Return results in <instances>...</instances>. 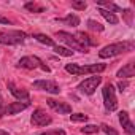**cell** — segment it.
Listing matches in <instances>:
<instances>
[{"mask_svg": "<svg viewBox=\"0 0 135 135\" xmlns=\"http://www.w3.org/2000/svg\"><path fill=\"white\" fill-rule=\"evenodd\" d=\"M135 48V43L133 41H119V43H113V45H108L105 48H102L99 51V56L102 59H107V57H114V56H119L126 51H133Z\"/></svg>", "mask_w": 135, "mask_h": 135, "instance_id": "6da1fadb", "label": "cell"}, {"mask_svg": "<svg viewBox=\"0 0 135 135\" xmlns=\"http://www.w3.org/2000/svg\"><path fill=\"white\" fill-rule=\"evenodd\" d=\"M107 69L105 64H92V65H78V64H67L65 70L72 75H91V73H100Z\"/></svg>", "mask_w": 135, "mask_h": 135, "instance_id": "7a4b0ae2", "label": "cell"}, {"mask_svg": "<svg viewBox=\"0 0 135 135\" xmlns=\"http://www.w3.org/2000/svg\"><path fill=\"white\" fill-rule=\"evenodd\" d=\"M26 38H27V33L21 30H10V32L0 30V43L2 45H19V43H24Z\"/></svg>", "mask_w": 135, "mask_h": 135, "instance_id": "3957f363", "label": "cell"}, {"mask_svg": "<svg viewBox=\"0 0 135 135\" xmlns=\"http://www.w3.org/2000/svg\"><path fill=\"white\" fill-rule=\"evenodd\" d=\"M18 67L21 69H27V70H33V69H41L45 72H51V69L43 64L37 56H26V57H21L19 62H18Z\"/></svg>", "mask_w": 135, "mask_h": 135, "instance_id": "277c9868", "label": "cell"}, {"mask_svg": "<svg viewBox=\"0 0 135 135\" xmlns=\"http://www.w3.org/2000/svg\"><path fill=\"white\" fill-rule=\"evenodd\" d=\"M102 95H103V103L105 108L108 111H114L118 108V100H116V94H114V88L113 84H105V88L102 89Z\"/></svg>", "mask_w": 135, "mask_h": 135, "instance_id": "5b68a950", "label": "cell"}, {"mask_svg": "<svg viewBox=\"0 0 135 135\" xmlns=\"http://www.w3.org/2000/svg\"><path fill=\"white\" fill-rule=\"evenodd\" d=\"M100 83H102V76H99V75L97 76H91V78H86L83 83H80L78 89H80V92H83L86 95H92Z\"/></svg>", "mask_w": 135, "mask_h": 135, "instance_id": "8992f818", "label": "cell"}, {"mask_svg": "<svg viewBox=\"0 0 135 135\" xmlns=\"http://www.w3.org/2000/svg\"><path fill=\"white\" fill-rule=\"evenodd\" d=\"M56 37L60 40V41H64L65 45H69L72 49H75V51H81V52H88V49L84 48V46H81L78 41H76V38L72 35V33H69V32H57L56 33Z\"/></svg>", "mask_w": 135, "mask_h": 135, "instance_id": "52a82bcc", "label": "cell"}, {"mask_svg": "<svg viewBox=\"0 0 135 135\" xmlns=\"http://www.w3.org/2000/svg\"><path fill=\"white\" fill-rule=\"evenodd\" d=\"M32 86H33V89L45 91V92H49V94H60V88L51 80H38V81H33Z\"/></svg>", "mask_w": 135, "mask_h": 135, "instance_id": "ba28073f", "label": "cell"}, {"mask_svg": "<svg viewBox=\"0 0 135 135\" xmlns=\"http://www.w3.org/2000/svg\"><path fill=\"white\" fill-rule=\"evenodd\" d=\"M52 122V118L41 108H37L32 114V124L37 126V127H45V126H49Z\"/></svg>", "mask_w": 135, "mask_h": 135, "instance_id": "9c48e42d", "label": "cell"}, {"mask_svg": "<svg viewBox=\"0 0 135 135\" xmlns=\"http://www.w3.org/2000/svg\"><path fill=\"white\" fill-rule=\"evenodd\" d=\"M48 107L52 108L54 111H57L59 114H69L72 113V107L69 103H65V102H59V100H54V99H48Z\"/></svg>", "mask_w": 135, "mask_h": 135, "instance_id": "30bf717a", "label": "cell"}, {"mask_svg": "<svg viewBox=\"0 0 135 135\" xmlns=\"http://www.w3.org/2000/svg\"><path fill=\"white\" fill-rule=\"evenodd\" d=\"M119 122H121L126 135H135V126H133V122L130 121V118H129V114L126 111L119 113Z\"/></svg>", "mask_w": 135, "mask_h": 135, "instance_id": "8fae6325", "label": "cell"}, {"mask_svg": "<svg viewBox=\"0 0 135 135\" xmlns=\"http://www.w3.org/2000/svg\"><path fill=\"white\" fill-rule=\"evenodd\" d=\"M8 89H10V92L19 100V102H29V91L27 89H21V88H18V86H15L13 83H8Z\"/></svg>", "mask_w": 135, "mask_h": 135, "instance_id": "7c38bea8", "label": "cell"}, {"mask_svg": "<svg viewBox=\"0 0 135 135\" xmlns=\"http://www.w3.org/2000/svg\"><path fill=\"white\" fill-rule=\"evenodd\" d=\"M75 38H76V41L81 45V46H84L86 49L89 48V46H95L97 45V40H94L91 35H88V33H84V32H78L76 35H73Z\"/></svg>", "mask_w": 135, "mask_h": 135, "instance_id": "4fadbf2b", "label": "cell"}, {"mask_svg": "<svg viewBox=\"0 0 135 135\" xmlns=\"http://www.w3.org/2000/svg\"><path fill=\"white\" fill-rule=\"evenodd\" d=\"M29 105H30V102H11L7 107V114H18L22 110L29 108Z\"/></svg>", "mask_w": 135, "mask_h": 135, "instance_id": "5bb4252c", "label": "cell"}, {"mask_svg": "<svg viewBox=\"0 0 135 135\" xmlns=\"http://www.w3.org/2000/svg\"><path fill=\"white\" fill-rule=\"evenodd\" d=\"M118 76L119 78H132V76H135V64L133 62L126 64L122 69L118 72Z\"/></svg>", "mask_w": 135, "mask_h": 135, "instance_id": "9a60e30c", "label": "cell"}, {"mask_svg": "<svg viewBox=\"0 0 135 135\" xmlns=\"http://www.w3.org/2000/svg\"><path fill=\"white\" fill-rule=\"evenodd\" d=\"M95 3H97L99 8H103V10H107V11H110L113 15L121 11V8L116 3H111V2H108V0H95Z\"/></svg>", "mask_w": 135, "mask_h": 135, "instance_id": "2e32d148", "label": "cell"}, {"mask_svg": "<svg viewBox=\"0 0 135 135\" xmlns=\"http://www.w3.org/2000/svg\"><path fill=\"white\" fill-rule=\"evenodd\" d=\"M59 22L62 24H67V26H72V27H78L80 26V18L76 15H69V16H65L62 19H57Z\"/></svg>", "mask_w": 135, "mask_h": 135, "instance_id": "e0dca14e", "label": "cell"}, {"mask_svg": "<svg viewBox=\"0 0 135 135\" xmlns=\"http://www.w3.org/2000/svg\"><path fill=\"white\" fill-rule=\"evenodd\" d=\"M33 38L37 40V41H40V43H43V45H46V46H56V43H54V40L52 38H49L48 35H45V33H33Z\"/></svg>", "mask_w": 135, "mask_h": 135, "instance_id": "ac0fdd59", "label": "cell"}, {"mask_svg": "<svg viewBox=\"0 0 135 135\" xmlns=\"http://www.w3.org/2000/svg\"><path fill=\"white\" fill-rule=\"evenodd\" d=\"M99 13H100V15H102L108 22H110V24H113V26L119 22V19H118V16H116V15H113V13H110V11H107V10H103V8H99Z\"/></svg>", "mask_w": 135, "mask_h": 135, "instance_id": "d6986e66", "label": "cell"}, {"mask_svg": "<svg viewBox=\"0 0 135 135\" xmlns=\"http://www.w3.org/2000/svg\"><path fill=\"white\" fill-rule=\"evenodd\" d=\"M24 8H26L27 11H30V13H43V11H45V8H43L41 5L35 3V2H29V3H26Z\"/></svg>", "mask_w": 135, "mask_h": 135, "instance_id": "ffe728a7", "label": "cell"}, {"mask_svg": "<svg viewBox=\"0 0 135 135\" xmlns=\"http://www.w3.org/2000/svg\"><path fill=\"white\" fill-rule=\"evenodd\" d=\"M88 27H89L91 30H94V32H103V29H105L100 22H97V21H94V19H89V21H88Z\"/></svg>", "mask_w": 135, "mask_h": 135, "instance_id": "44dd1931", "label": "cell"}, {"mask_svg": "<svg viewBox=\"0 0 135 135\" xmlns=\"http://www.w3.org/2000/svg\"><path fill=\"white\" fill-rule=\"evenodd\" d=\"M54 51H56L59 56H65V57H70V56L73 54V51H72V49L64 48V46H54Z\"/></svg>", "mask_w": 135, "mask_h": 135, "instance_id": "7402d4cb", "label": "cell"}, {"mask_svg": "<svg viewBox=\"0 0 135 135\" xmlns=\"http://www.w3.org/2000/svg\"><path fill=\"white\" fill-rule=\"evenodd\" d=\"M86 7H88V3L84 2V0H73L72 2V8L73 10H86Z\"/></svg>", "mask_w": 135, "mask_h": 135, "instance_id": "603a6c76", "label": "cell"}, {"mask_svg": "<svg viewBox=\"0 0 135 135\" xmlns=\"http://www.w3.org/2000/svg\"><path fill=\"white\" fill-rule=\"evenodd\" d=\"M70 119L73 122H84V121H88V116L83 113H75V114H70Z\"/></svg>", "mask_w": 135, "mask_h": 135, "instance_id": "cb8c5ba5", "label": "cell"}, {"mask_svg": "<svg viewBox=\"0 0 135 135\" xmlns=\"http://www.w3.org/2000/svg\"><path fill=\"white\" fill-rule=\"evenodd\" d=\"M81 132L83 133H97L99 132V127L97 126H92V124H89V126H84V127H81Z\"/></svg>", "mask_w": 135, "mask_h": 135, "instance_id": "d4e9b609", "label": "cell"}, {"mask_svg": "<svg viewBox=\"0 0 135 135\" xmlns=\"http://www.w3.org/2000/svg\"><path fill=\"white\" fill-rule=\"evenodd\" d=\"M99 129H102V130L105 132V135H119V133H118L113 127H110V126H107V124H102Z\"/></svg>", "mask_w": 135, "mask_h": 135, "instance_id": "484cf974", "label": "cell"}, {"mask_svg": "<svg viewBox=\"0 0 135 135\" xmlns=\"http://www.w3.org/2000/svg\"><path fill=\"white\" fill-rule=\"evenodd\" d=\"M40 135H65V132L60 130V129H56V130H49V132H45V133H40Z\"/></svg>", "mask_w": 135, "mask_h": 135, "instance_id": "4316f807", "label": "cell"}, {"mask_svg": "<svg viewBox=\"0 0 135 135\" xmlns=\"http://www.w3.org/2000/svg\"><path fill=\"white\" fill-rule=\"evenodd\" d=\"M3 114H7V107L3 105V100L0 99V118H2Z\"/></svg>", "mask_w": 135, "mask_h": 135, "instance_id": "83f0119b", "label": "cell"}, {"mask_svg": "<svg viewBox=\"0 0 135 135\" xmlns=\"http://www.w3.org/2000/svg\"><path fill=\"white\" fill-rule=\"evenodd\" d=\"M124 15H126V18H127V24H132V22H130V16H132V11H130V10H124Z\"/></svg>", "mask_w": 135, "mask_h": 135, "instance_id": "f1b7e54d", "label": "cell"}, {"mask_svg": "<svg viewBox=\"0 0 135 135\" xmlns=\"http://www.w3.org/2000/svg\"><path fill=\"white\" fill-rule=\"evenodd\" d=\"M0 24H11V21L8 19V18H5V16H0Z\"/></svg>", "mask_w": 135, "mask_h": 135, "instance_id": "f546056e", "label": "cell"}, {"mask_svg": "<svg viewBox=\"0 0 135 135\" xmlns=\"http://www.w3.org/2000/svg\"><path fill=\"white\" fill-rule=\"evenodd\" d=\"M118 88H119V91H121V92H122V91H124V89H126V88H127V83H126V81H124V83H122V81H121V83H119V84H118Z\"/></svg>", "mask_w": 135, "mask_h": 135, "instance_id": "4dcf8cb0", "label": "cell"}, {"mask_svg": "<svg viewBox=\"0 0 135 135\" xmlns=\"http://www.w3.org/2000/svg\"><path fill=\"white\" fill-rule=\"evenodd\" d=\"M0 135H10V133H8V132H5L3 129H0Z\"/></svg>", "mask_w": 135, "mask_h": 135, "instance_id": "1f68e13d", "label": "cell"}]
</instances>
